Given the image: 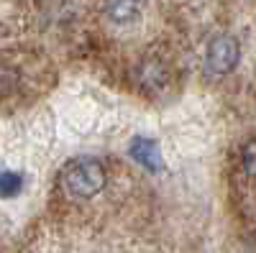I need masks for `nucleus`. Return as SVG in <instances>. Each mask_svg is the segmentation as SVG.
<instances>
[{
  "label": "nucleus",
  "instance_id": "4",
  "mask_svg": "<svg viewBox=\"0 0 256 253\" xmlns=\"http://www.w3.org/2000/svg\"><path fill=\"white\" fill-rule=\"evenodd\" d=\"M141 10V0H105V13L113 23H131Z\"/></svg>",
  "mask_w": 256,
  "mask_h": 253
},
{
  "label": "nucleus",
  "instance_id": "5",
  "mask_svg": "<svg viewBox=\"0 0 256 253\" xmlns=\"http://www.w3.org/2000/svg\"><path fill=\"white\" fill-rule=\"evenodd\" d=\"M24 189V177L18 172H0V197H16Z\"/></svg>",
  "mask_w": 256,
  "mask_h": 253
},
{
  "label": "nucleus",
  "instance_id": "6",
  "mask_svg": "<svg viewBox=\"0 0 256 253\" xmlns=\"http://www.w3.org/2000/svg\"><path fill=\"white\" fill-rule=\"evenodd\" d=\"M241 156H244V169H246L251 177H256V138L244 146V154Z\"/></svg>",
  "mask_w": 256,
  "mask_h": 253
},
{
  "label": "nucleus",
  "instance_id": "1",
  "mask_svg": "<svg viewBox=\"0 0 256 253\" xmlns=\"http://www.w3.org/2000/svg\"><path fill=\"white\" fill-rule=\"evenodd\" d=\"M108 182V174H105V166L98 159L90 156H80L72 159L70 164H64L62 174H59V184L70 197L77 200H88L95 197L100 189Z\"/></svg>",
  "mask_w": 256,
  "mask_h": 253
},
{
  "label": "nucleus",
  "instance_id": "2",
  "mask_svg": "<svg viewBox=\"0 0 256 253\" xmlns=\"http://www.w3.org/2000/svg\"><path fill=\"white\" fill-rule=\"evenodd\" d=\"M238 61V41L233 36H216L208 44L205 51V72L212 77H223L228 74Z\"/></svg>",
  "mask_w": 256,
  "mask_h": 253
},
{
  "label": "nucleus",
  "instance_id": "3",
  "mask_svg": "<svg viewBox=\"0 0 256 253\" xmlns=\"http://www.w3.org/2000/svg\"><path fill=\"white\" fill-rule=\"evenodd\" d=\"M128 151H131V159L138 161L144 169H148V172H159V169H162V151H159L156 141L138 136V138L131 141Z\"/></svg>",
  "mask_w": 256,
  "mask_h": 253
}]
</instances>
